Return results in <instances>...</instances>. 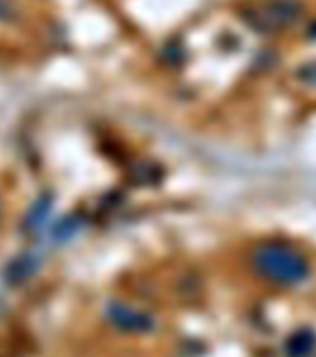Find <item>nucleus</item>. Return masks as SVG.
<instances>
[{"label": "nucleus", "mask_w": 316, "mask_h": 357, "mask_svg": "<svg viewBox=\"0 0 316 357\" xmlns=\"http://www.w3.org/2000/svg\"><path fill=\"white\" fill-rule=\"evenodd\" d=\"M108 318L117 329L127 331V333H147L155 326L153 318L147 312L134 309L127 303H119V301L108 305Z\"/></svg>", "instance_id": "f03ea898"}, {"label": "nucleus", "mask_w": 316, "mask_h": 357, "mask_svg": "<svg viewBox=\"0 0 316 357\" xmlns=\"http://www.w3.org/2000/svg\"><path fill=\"white\" fill-rule=\"evenodd\" d=\"M38 270V257L32 255V253H27V255H21L13 259V261L6 266L4 279L8 281V284H21L24 283L30 275H33V272Z\"/></svg>", "instance_id": "7ed1b4c3"}, {"label": "nucleus", "mask_w": 316, "mask_h": 357, "mask_svg": "<svg viewBox=\"0 0 316 357\" xmlns=\"http://www.w3.org/2000/svg\"><path fill=\"white\" fill-rule=\"evenodd\" d=\"M50 197H39L36 203H33V206L30 208V212H28V216H27V227L28 229H38L41 227V223L45 222V218L49 216V212H50Z\"/></svg>", "instance_id": "39448f33"}, {"label": "nucleus", "mask_w": 316, "mask_h": 357, "mask_svg": "<svg viewBox=\"0 0 316 357\" xmlns=\"http://www.w3.org/2000/svg\"><path fill=\"white\" fill-rule=\"evenodd\" d=\"M255 268L264 278L278 283H296L307 272L306 261L279 245H264L255 253Z\"/></svg>", "instance_id": "f257e3e1"}, {"label": "nucleus", "mask_w": 316, "mask_h": 357, "mask_svg": "<svg viewBox=\"0 0 316 357\" xmlns=\"http://www.w3.org/2000/svg\"><path fill=\"white\" fill-rule=\"evenodd\" d=\"M316 346V337L309 329H301L294 333L287 342V354L289 357H309Z\"/></svg>", "instance_id": "20e7f679"}, {"label": "nucleus", "mask_w": 316, "mask_h": 357, "mask_svg": "<svg viewBox=\"0 0 316 357\" xmlns=\"http://www.w3.org/2000/svg\"><path fill=\"white\" fill-rule=\"evenodd\" d=\"M78 229V220L77 218H67V220H63V222L58 225V229H56V238L58 240H66L69 238L75 231Z\"/></svg>", "instance_id": "423d86ee"}, {"label": "nucleus", "mask_w": 316, "mask_h": 357, "mask_svg": "<svg viewBox=\"0 0 316 357\" xmlns=\"http://www.w3.org/2000/svg\"><path fill=\"white\" fill-rule=\"evenodd\" d=\"M0 11H2V2H0Z\"/></svg>", "instance_id": "0eeeda50"}]
</instances>
